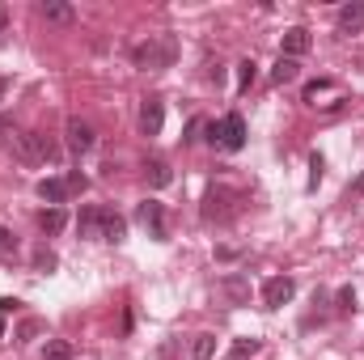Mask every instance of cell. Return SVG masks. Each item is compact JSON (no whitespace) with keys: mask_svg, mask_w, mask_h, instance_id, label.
Masks as SVG:
<instances>
[{"mask_svg":"<svg viewBox=\"0 0 364 360\" xmlns=\"http://www.w3.org/2000/svg\"><path fill=\"white\" fill-rule=\"evenodd\" d=\"M64 136H68V149H73V153H90L93 149V127L85 119H68V123H64Z\"/></svg>","mask_w":364,"mask_h":360,"instance_id":"cell-9","label":"cell"},{"mask_svg":"<svg viewBox=\"0 0 364 360\" xmlns=\"http://www.w3.org/2000/svg\"><path fill=\"white\" fill-rule=\"evenodd\" d=\"M259 348H263V339H233L229 356H233V360H246V356H255Z\"/></svg>","mask_w":364,"mask_h":360,"instance_id":"cell-21","label":"cell"},{"mask_svg":"<svg viewBox=\"0 0 364 360\" xmlns=\"http://www.w3.org/2000/svg\"><path fill=\"white\" fill-rule=\"evenodd\" d=\"M0 34H4V9H0Z\"/></svg>","mask_w":364,"mask_h":360,"instance_id":"cell-33","label":"cell"},{"mask_svg":"<svg viewBox=\"0 0 364 360\" xmlns=\"http://www.w3.org/2000/svg\"><path fill=\"white\" fill-rule=\"evenodd\" d=\"M335 21H339V34H356V30L364 26V4H360V0L343 4V9L335 13Z\"/></svg>","mask_w":364,"mask_h":360,"instance_id":"cell-10","label":"cell"},{"mask_svg":"<svg viewBox=\"0 0 364 360\" xmlns=\"http://www.w3.org/2000/svg\"><path fill=\"white\" fill-rule=\"evenodd\" d=\"M174 55H178L174 34H157V38H149V43H136V47H132V64H136V68H144V73L170 68V64H174Z\"/></svg>","mask_w":364,"mask_h":360,"instance_id":"cell-1","label":"cell"},{"mask_svg":"<svg viewBox=\"0 0 364 360\" xmlns=\"http://www.w3.org/2000/svg\"><path fill=\"white\" fill-rule=\"evenodd\" d=\"M43 17H47V21H60V26H68L77 13H73V4H64V0H47V4H43Z\"/></svg>","mask_w":364,"mask_h":360,"instance_id":"cell-15","label":"cell"},{"mask_svg":"<svg viewBox=\"0 0 364 360\" xmlns=\"http://www.w3.org/2000/svg\"><path fill=\"white\" fill-rule=\"evenodd\" d=\"M34 191H38V199H43V203H51V208H60V203L68 199V182H64V179H38Z\"/></svg>","mask_w":364,"mask_h":360,"instance_id":"cell-12","label":"cell"},{"mask_svg":"<svg viewBox=\"0 0 364 360\" xmlns=\"http://www.w3.org/2000/svg\"><path fill=\"white\" fill-rule=\"evenodd\" d=\"M246 144V119L237 115V110H229L225 119H220V149L225 153H237Z\"/></svg>","mask_w":364,"mask_h":360,"instance_id":"cell-5","label":"cell"},{"mask_svg":"<svg viewBox=\"0 0 364 360\" xmlns=\"http://www.w3.org/2000/svg\"><path fill=\"white\" fill-rule=\"evenodd\" d=\"M237 203H242V195L233 191V186H225V182H212L208 186V195H203V221H233L237 216Z\"/></svg>","mask_w":364,"mask_h":360,"instance_id":"cell-3","label":"cell"},{"mask_svg":"<svg viewBox=\"0 0 364 360\" xmlns=\"http://www.w3.org/2000/svg\"><path fill=\"white\" fill-rule=\"evenodd\" d=\"M97 238H102V242H123V238H127V221H123L119 212H106V208H102V229H97Z\"/></svg>","mask_w":364,"mask_h":360,"instance_id":"cell-11","label":"cell"},{"mask_svg":"<svg viewBox=\"0 0 364 360\" xmlns=\"http://www.w3.org/2000/svg\"><path fill=\"white\" fill-rule=\"evenodd\" d=\"M255 77H259V64H255V60H242V64H237V90L246 93L255 85Z\"/></svg>","mask_w":364,"mask_h":360,"instance_id":"cell-20","label":"cell"},{"mask_svg":"<svg viewBox=\"0 0 364 360\" xmlns=\"http://www.w3.org/2000/svg\"><path fill=\"white\" fill-rule=\"evenodd\" d=\"M161 123H166V106H161V97H144V102H140V132H144V136H157Z\"/></svg>","mask_w":364,"mask_h":360,"instance_id":"cell-8","label":"cell"},{"mask_svg":"<svg viewBox=\"0 0 364 360\" xmlns=\"http://www.w3.org/2000/svg\"><path fill=\"white\" fill-rule=\"evenodd\" d=\"M9 149H13L26 166H34V162H55V157H60V144H55L47 132H17V136L9 140Z\"/></svg>","mask_w":364,"mask_h":360,"instance_id":"cell-2","label":"cell"},{"mask_svg":"<svg viewBox=\"0 0 364 360\" xmlns=\"http://www.w3.org/2000/svg\"><path fill=\"white\" fill-rule=\"evenodd\" d=\"M64 225H68V212H64V208H43V212H38V229H43V233H60Z\"/></svg>","mask_w":364,"mask_h":360,"instance_id":"cell-13","label":"cell"},{"mask_svg":"<svg viewBox=\"0 0 364 360\" xmlns=\"http://www.w3.org/2000/svg\"><path fill=\"white\" fill-rule=\"evenodd\" d=\"M296 73H301V64L279 55V60H275V68H272V81H275V85H288V81H296Z\"/></svg>","mask_w":364,"mask_h":360,"instance_id":"cell-16","label":"cell"},{"mask_svg":"<svg viewBox=\"0 0 364 360\" xmlns=\"http://www.w3.org/2000/svg\"><path fill=\"white\" fill-rule=\"evenodd\" d=\"M64 182H68V195H81V191H90V179H85L81 170H73Z\"/></svg>","mask_w":364,"mask_h":360,"instance_id":"cell-27","label":"cell"},{"mask_svg":"<svg viewBox=\"0 0 364 360\" xmlns=\"http://www.w3.org/2000/svg\"><path fill=\"white\" fill-rule=\"evenodd\" d=\"M352 191H356V195H364V174L356 179V186H352Z\"/></svg>","mask_w":364,"mask_h":360,"instance_id":"cell-31","label":"cell"},{"mask_svg":"<svg viewBox=\"0 0 364 360\" xmlns=\"http://www.w3.org/2000/svg\"><path fill=\"white\" fill-rule=\"evenodd\" d=\"M97 229H102V208H85L77 216V233L81 238H97Z\"/></svg>","mask_w":364,"mask_h":360,"instance_id":"cell-14","label":"cell"},{"mask_svg":"<svg viewBox=\"0 0 364 360\" xmlns=\"http://www.w3.org/2000/svg\"><path fill=\"white\" fill-rule=\"evenodd\" d=\"M55 263H60V259H55L47 246H38V250H34V271H51Z\"/></svg>","mask_w":364,"mask_h":360,"instance_id":"cell-24","label":"cell"},{"mask_svg":"<svg viewBox=\"0 0 364 360\" xmlns=\"http://www.w3.org/2000/svg\"><path fill=\"white\" fill-rule=\"evenodd\" d=\"M322 170H326V162H322V153H314V157H309V191L322 182Z\"/></svg>","mask_w":364,"mask_h":360,"instance_id":"cell-26","label":"cell"},{"mask_svg":"<svg viewBox=\"0 0 364 360\" xmlns=\"http://www.w3.org/2000/svg\"><path fill=\"white\" fill-rule=\"evenodd\" d=\"M225 292H229V297H233V301H237V305H242V301H246V297H250V284H246V280H242V275H229V280H225Z\"/></svg>","mask_w":364,"mask_h":360,"instance_id":"cell-22","label":"cell"},{"mask_svg":"<svg viewBox=\"0 0 364 360\" xmlns=\"http://www.w3.org/2000/svg\"><path fill=\"white\" fill-rule=\"evenodd\" d=\"M309 43H314L309 30H305V26H292V30H284V38H279V55H284V60H296V55L309 51Z\"/></svg>","mask_w":364,"mask_h":360,"instance_id":"cell-7","label":"cell"},{"mask_svg":"<svg viewBox=\"0 0 364 360\" xmlns=\"http://www.w3.org/2000/svg\"><path fill=\"white\" fill-rule=\"evenodd\" d=\"M335 90V81H331V77H318V81H309V85H305V102H309V106H318V97H322V93H331Z\"/></svg>","mask_w":364,"mask_h":360,"instance_id":"cell-19","label":"cell"},{"mask_svg":"<svg viewBox=\"0 0 364 360\" xmlns=\"http://www.w3.org/2000/svg\"><path fill=\"white\" fill-rule=\"evenodd\" d=\"M4 93H9V81H4V77H0V102H4Z\"/></svg>","mask_w":364,"mask_h":360,"instance_id":"cell-32","label":"cell"},{"mask_svg":"<svg viewBox=\"0 0 364 360\" xmlns=\"http://www.w3.org/2000/svg\"><path fill=\"white\" fill-rule=\"evenodd\" d=\"M136 221L149 229L153 242H166V238H170V233H166V203H161V199H144V203L136 208Z\"/></svg>","mask_w":364,"mask_h":360,"instance_id":"cell-4","label":"cell"},{"mask_svg":"<svg viewBox=\"0 0 364 360\" xmlns=\"http://www.w3.org/2000/svg\"><path fill=\"white\" fill-rule=\"evenodd\" d=\"M0 335H4V322H0Z\"/></svg>","mask_w":364,"mask_h":360,"instance_id":"cell-35","label":"cell"},{"mask_svg":"<svg viewBox=\"0 0 364 360\" xmlns=\"http://www.w3.org/2000/svg\"><path fill=\"white\" fill-rule=\"evenodd\" d=\"M199 127H203V119H191V123H186V136H182V144H191V140H199Z\"/></svg>","mask_w":364,"mask_h":360,"instance_id":"cell-30","label":"cell"},{"mask_svg":"<svg viewBox=\"0 0 364 360\" xmlns=\"http://www.w3.org/2000/svg\"><path fill=\"white\" fill-rule=\"evenodd\" d=\"M296 297V284L288 280V275H272L267 284H263V305L267 309H279V305H288Z\"/></svg>","mask_w":364,"mask_h":360,"instance_id":"cell-6","label":"cell"},{"mask_svg":"<svg viewBox=\"0 0 364 360\" xmlns=\"http://www.w3.org/2000/svg\"><path fill=\"white\" fill-rule=\"evenodd\" d=\"M0 132H9V123H4V119H0Z\"/></svg>","mask_w":364,"mask_h":360,"instance_id":"cell-34","label":"cell"},{"mask_svg":"<svg viewBox=\"0 0 364 360\" xmlns=\"http://www.w3.org/2000/svg\"><path fill=\"white\" fill-rule=\"evenodd\" d=\"M43 360H73V348H68L64 339H51L47 352H43Z\"/></svg>","mask_w":364,"mask_h":360,"instance_id":"cell-23","label":"cell"},{"mask_svg":"<svg viewBox=\"0 0 364 360\" xmlns=\"http://www.w3.org/2000/svg\"><path fill=\"white\" fill-rule=\"evenodd\" d=\"M216 352V335H195V344H191V360H212Z\"/></svg>","mask_w":364,"mask_h":360,"instance_id":"cell-18","label":"cell"},{"mask_svg":"<svg viewBox=\"0 0 364 360\" xmlns=\"http://www.w3.org/2000/svg\"><path fill=\"white\" fill-rule=\"evenodd\" d=\"M38 335V322L30 318V322H21V331H17V344H26V339H34Z\"/></svg>","mask_w":364,"mask_h":360,"instance_id":"cell-29","label":"cell"},{"mask_svg":"<svg viewBox=\"0 0 364 360\" xmlns=\"http://www.w3.org/2000/svg\"><path fill=\"white\" fill-rule=\"evenodd\" d=\"M144 179H149V186H170L174 174H170V166H166V162H149V166H144Z\"/></svg>","mask_w":364,"mask_h":360,"instance_id":"cell-17","label":"cell"},{"mask_svg":"<svg viewBox=\"0 0 364 360\" xmlns=\"http://www.w3.org/2000/svg\"><path fill=\"white\" fill-rule=\"evenodd\" d=\"M13 250H17V238H13V233L0 225V255H13Z\"/></svg>","mask_w":364,"mask_h":360,"instance_id":"cell-28","label":"cell"},{"mask_svg":"<svg viewBox=\"0 0 364 360\" xmlns=\"http://www.w3.org/2000/svg\"><path fill=\"white\" fill-rule=\"evenodd\" d=\"M335 301H339V309H343V314H352V309H356V288H352V284H343Z\"/></svg>","mask_w":364,"mask_h":360,"instance_id":"cell-25","label":"cell"}]
</instances>
